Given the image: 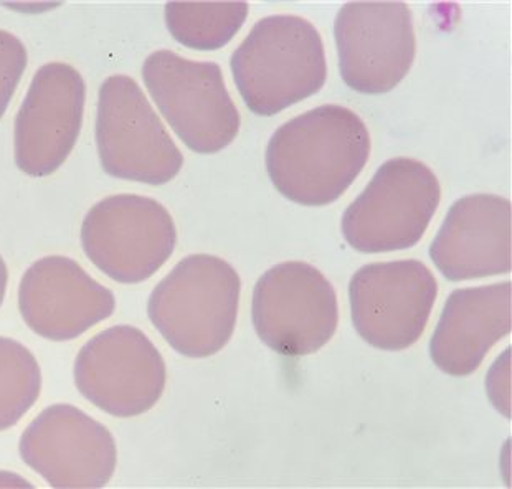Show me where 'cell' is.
Segmentation results:
<instances>
[{"mask_svg": "<svg viewBox=\"0 0 512 489\" xmlns=\"http://www.w3.org/2000/svg\"><path fill=\"white\" fill-rule=\"evenodd\" d=\"M432 271L418 260L370 263L349 283L352 324L380 351H405L422 338L437 301Z\"/></svg>", "mask_w": 512, "mask_h": 489, "instance_id": "cell-10", "label": "cell"}, {"mask_svg": "<svg viewBox=\"0 0 512 489\" xmlns=\"http://www.w3.org/2000/svg\"><path fill=\"white\" fill-rule=\"evenodd\" d=\"M511 293L509 281L453 291L430 339L433 364L451 377L471 376L511 333Z\"/></svg>", "mask_w": 512, "mask_h": 489, "instance_id": "cell-16", "label": "cell"}, {"mask_svg": "<svg viewBox=\"0 0 512 489\" xmlns=\"http://www.w3.org/2000/svg\"><path fill=\"white\" fill-rule=\"evenodd\" d=\"M169 210L143 195H111L91 207L81 224V245L98 270L121 285L156 275L176 250Z\"/></svg>", "mask_w": 512, "mask_h": 489, "instance_id": "cell-7", "label": "cell"}, {"mask_svg": "<svg viewBox=\"0 0 512 489\" xmlns=\"http://www.w3.org/2000/svg\"><path fill=\"white\" fill-rule=\"evenodd\" d=\"M27 68L24 43L10 32L0 30V118L4 116L17 85Z\"/></svg>", "mask_w": 512, "mask_h": 489, "instance_id": "cell-19", "label": "cell"}, {"mask_svg": "<svg viewBox=\"0 0 512 489\" xmlns=\"http://www.w3.org/2000/svg\"><path fill=\"white\" fill-rule=\"evenodd\" d=\"M40 392L42 372L34 354L14 339L0 338V432L17 425Z\"/></svg>", "mask_w": 512, "mask_h": 489, "instance_id": "cell-18", "label": "cell"}, {"mask_svg": "<svg viewBox=\"0 0 512 489\" xmlns=\"http://www.w3.org/2000/svg\"><path fill=\"white\" fill-rule=\"evenodd\" d=\"M96 146L103 171L123 181L162 186L184 164L182 152L141 86L126 75L110 76L101 85Z\"/></svg>", "mask_w": 512, "mask_h": 489, "instance_id": "cell-6", "label": "cell"}, {"mask_svg": "<svg viewBox=\"0 0 512 489\" xmlns=\"http://www.w3.org/2000/svg\"><path fill=\"white\" fill-rule=\"evenodd\" d=\"M25 465L52 488L96 489L110 483L118 448L103 423L73 405L47 407L22 433Z\"/></svg>", "mask_w": 512, "mask_h": 489, "instance_id": "cell-12", "label": "cell"}, {"mask_svg": "<svg viewBox=\"0 0 512 489\" xmlns=\"http://www.w3.org/2000/svg\"><path fill=\"white\" fill-rule=\"evenodd\" d=\"M7 283H9V271H7V265H5L4 258L0 257V306L4 303Z\"/></svg>", "mask_w": 512, "mask_h": 489, "instance_id": "cell-21", "label": "cell"}, {"mask_svg": "<svg viewBox=\"0 0 512 489\" xmlns=\"http://www.w3.org/2000/svg\"><path fill=\"white\" fill-rule=\"evenodd\" d=\"M166 380L161 352L133 326H114L96 334L76 356V389L113 417L149 412L164 394Z\"/></svg>", "mask_w": 512, "mask_h": 489, "instance_id": "cell-9", "label": "cell"}, {"mask_svg": "<svg viewBox=\"0 0 512 489\" xmlns=\"http://www.w3.org/2000/svg\"><path fill=\"white\" fill-rule=\"evenodd\" d=\"M369 156V131L357 113L324 105L276 129L265 161L283 197L306 207H324L354 184Z\"/></svg>", "mask_w": 512, "mask_h": 489, "instance_id": "cell-1", "label": "cell"}, {"mask_svg": "<svg viewBox=\"0 0 512 489\" xmlns=\"http://www.w3.org/2000/svg\"><path fill=\"white\" fill-rule=\"evenodd\" d=\"M440 200V182L430 167L410 157H395L379 167L369 186L347 207L342 235L362 253L415 247Z\"/></svg>", "mask_w": 512, "mask_h": 489, "instance_id": "cell-4", "label": "cell"}, {"mask_svg": "<svg viewBox=\"0 0 512 489\" xmlns=\"http://www.w3.org/2000/svg\"><path fill=\"white\" fill-rule=\"evenodd\" d=\"M230 68L245 105L258 116H275L316 95L328 78L323 38L298 15L258 20Z\"/></svg>", "mask_w": 512, "mask_h": 489, "instance_id": "cell-2", "label": "cell"}, {"mask_svg": "<svg viewBox=\"0 0 512 489\" xmlns=\"http://www.w3.org/2000/svg\"><path fill=\"white\" fill-rule=\"evenodd\" d=\"M240 293L242 281L232 265L212 255H190L154 288L147 314L174 351L202 359L232 338Z\"/></svg>", "mask_w": 512, "mask_h": 489, "instance_id": "cell-3", "label": "cell"}, {"mask_svg": "<svg viewBox=\"0 0 512 489\" xmlns=\"http://www.w3.org/2000/svg\"><path fill=\"white\" fill-rule=\"evenodd\" d=\"M252 321L258 338L281 356H309L336 334V290L308 263H280L256 281Z\"/></svg>", "mask_w": 512, "mask_h": 489, "instance_id": "cell-8", "label": "cell"}, {"mask_svg": "<svg viewBox=\"0 0 512 489\" xmlns=\"http://www.w3.org/2000/svg\"><path fill=\"white\" fill-rule=\"evenodd\" d=\"M509 382H511V347H508L506 352L499 356L498 361L494 362L493 369L488 372V379H486L489 400L501 414L506 415V418H511Z\"/></svg>", "mask_w": 512, "mask_h": 489, "instance_id": "cell-20", "label": "cell"}, {"mask_svg": "<svg viewBox=\"0 0 512 489\" xmlns=\"http://www.w3.org/2000/svg\"><path fill=\"white\" fill-rule=\"evenodd\" d=\"M339 72L351 90L384 95L408 75L417 40L403 2H349L334 22Z\"/></svg>", "mask_w": 512, "mask_h": 489, "instance_id": "cell-11", "label": "cell"}, {"mask_svg": "<svg viewBox=\"0 0 512 489\" xmlns=\"http://www.w3.org/2000/svg\"><path fill=\"white\" fill-rule=\"evenodd\" d=\"M428 253L441 275L450 281L509 273L511 202L494 194L466 195L456 200Z\"/></svg>", "mask_w": 512, "mask_h": 489, "instance_id": "cell-15", "label": "cell"}, {"mask_svg": "<svg viewBox=\"0 0 512 489\" xmlns=\"http://www.w3.org/2000/svg\"><path fill=\"white\" fill-rule=\"evenodd\" d=\"M248 17L247 2H169L166 24L184 47L212 52L225 47Z\"/></svg>", "mask_w": 512, "mask_h": 489, "instance_id": "cell-17", "label": "cell"}, {"mask_svg": "<svg viewBox=\"0 0 512 489\" xmlns=\"http://www.w3.org/2000/svg\"><path fill=\"white\" fill-rule=\"evenodd\" d=\"M143 78L162 116L190 151L215 154L237 138L242 119L217 63L159 50L146 58Z\"/></svg>", "mask_w": 512, "mask_h": 489, "instance_id": "cell-5", "label": "cell"}, {"mask_svg": "<svg viewBox=\"0 0 512 489\" xmlns=\"http://www.w3.org/2000/svg\"><path fill=\"white\" fill-rule=\"evenodd\" d=\"M113 291L93 280L75 260L45 257L20 281L19 309L25 324L48 341H72L110 318Z\"/></svg>", "mask_w": 512, "mask_h": 489, "instance_id": "cell-14", "label": "cell"}, {"mask_svg": "<svg viewBox=\"0 0 512 489\" xmlns=\"http://www.w3.org/2000/svg\"><path fill=\"white\" fill-rule=\"evenodd\" d=\"M86 88L67 63L43 65L15 119L14 156L20 171L47 177L65 164L83 124Z\"/></svg>", "mask_w": 512, "mask_h": 489, "instance_id": "cell-13", "label": "cell"}]
</instances>
